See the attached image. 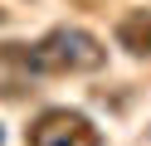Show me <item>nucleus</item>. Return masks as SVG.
Masks as SVG:
<instances>
[{"instance_id":"f257e3e1","label":"nucleus","mask_w":151,"mask_h":146,"mask_svg":"<svg viewBox=\"0 0 151 146\" xmlns=\"http://www.w3.org/2000/svg\"><path fill=\"white\" fill-rule=\"evenodd\" d=\"M102 63H107L102 39L88 34V29H78V24H59V29H49L39 44H29V73H39V78L98 73Z\"/></svg>"},{"instance_id":"f03ea898","label":"nucleus","mask_w":151,"mask_h":146,"mask_svg":"<svg viewBox=\"0 0 151 146\" xmlns=\"http://www.w3.org/2000/svg\"><path fill=\"white\" fill-rule=\"evenodd\" d=\"M29 146H102L98 127L73 107H49L29 122Z\"/></svg>"},{"instance_id":"7ed1b4c3","label":"nucleus","mask_w":151,"mask_h":146,"mask_svg":"<svg viewBox=\"0 0 151 146\" xmlns=\"http://www.w3.org/2000/svg\"><path fill=\"white\" fill-rule=\"evenodd\" d=\"M117 44L137 58H151V10H132L117 19Z\"/></svg>"},{"instance_id":"20e7f679","label":"nucleus","mask_w":151,"mask_h":146,"mask_svg":"<svg viewBox=\"0 0 151 146\" xmlns=\"http://www.w3.org/2000/svg\"><path fill=\"white\" fill-rule=\"evenodd\" d=\"M0 24H5V10H0Z\"/></svg>"}]
</instances>
